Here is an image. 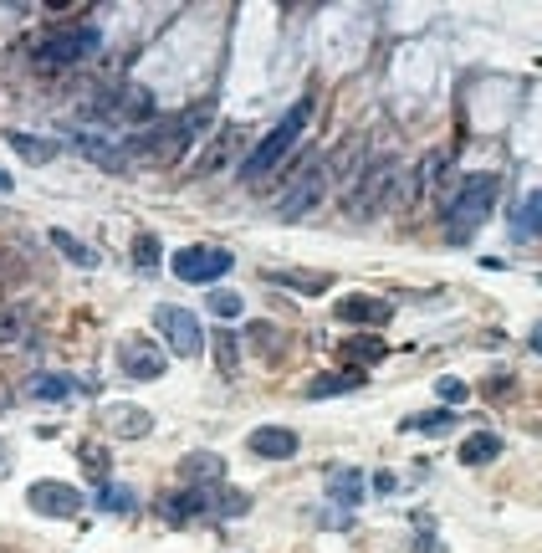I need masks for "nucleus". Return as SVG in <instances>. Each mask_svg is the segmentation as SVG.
I'll use <instances>...</instances> for the list:
<instances>
[{
  "instance_id": "nucleus-14",
  "label": "nucleus",
  "mask_w": 542,
  "mask_h": 553,
  "mask_svg": "<svg viewBox=\"0 0 542 553\" xmlns=\"http://www.w3.org/2000/svg\"><path fill=\"white\" fill-rule=\"evenodd\" d=\"M185 482L195 487V492H205V487H220L225 482V456H215V451H195V456H185Z\"/></svg>"
},
{
  "instance_id": "nucleus-21",
  "label": "nucleus",
  "mask_w": 542,
  "mask_h": 553,
  "mask_svg": "<svg viewBox=\"0 0 542 553\" xmlns=\"http://www.w3.org/2000/svg\"><path fill=\"white\" fill-rule=\"evenodd\" d=\"M6 144H11L26 164H47V159H57V144H52V139H36V134H21V129H11Z\"/></svg>"
},
{
  "instance_id": "nucleus-31",
  "label": "nucleus",
  "mask_w": 542,
  "mask_h": 553,
  "mask_svg": "<svg viewBox=\"0 0 542 553\" xmlns=\"http://www.w3.org/2000/svg\"><path fill=\"white\" fill-rule=\"evenodd\" d=\"M537 210H542V200H537V195H527V200H522V210H517V226H512V236H517V241H532V236H537Z\"/></svg>"
},
{
  "instance_id": "nucleus-5",
  "label": "nucleus",
  "mask_w": 542,
  "mask_h": 553,
  "mask_svg": "<svg viewBox=\"0 0 542 553\" xmlns=\"http://www.w3.org/2000/svg\"><path fill=\"white\" fill-rule=\"evenodd\" d=\"M394 180H399V164H394V159H369L364 169H358V180L343 190V195H348V210H353L358 221H364V216H374V210L389 200Z\"/></svg>"
},
{
  "instance_id": "nucleus-9",
  "label": "nucleus",
  "mask_w": 542,
  "mask_h": 553,
  "mask_svg": "<svg viewBox=\"0 0 542 553\" xmlns=\"http://www.w3.org/2000/svg\"><path fill=\"white\" fill-rule=\"evenodd\" d=\"M26 502L36 507L41 518H72V513H82V492L72 482H31Z\"/></svg>"
},
{
  "instance_id": "nucleus-17",
  "label": "nucleus",
  "mask_w": 542,
  "mask_h": 553,
  "mask_svg": "<svg viewBox=\"0 0 542 553\" xmlns=\"http://www.w3.org/2000/svg\"><path fill=\"white\" fill-rule=\"evenodd\" d=\"M364 390V369H343V374H318L307 385V400H333V395H353Z\"/></svg>"
},
{
  "instance_id": "nucleus-23",
  "label": "nucleus",
  "mask_w": 542,
  "mask_h": 553,
  "mask_svg": "<svg viewBox=\"0 0 542 553\" xmlns=\"http://www.w3.org/2000/svg\"><path fill=\"white\" fill-rule=\"evenodd\" d=\"M496 456H502V436H491V431H476V436L461 441V461H466V466H486V461H496Z\"/></svg>"
},
{
  "instance_id": "nucleus-4",
  "label": "nucleus",
  "mask_w": 542,
  "mask_h": 553,
  "mask_svg": "<svg viewBox=\"0 0 542 553\" xmlns=\"http://www.w3.org/2000/svg\"><path fill=\"white\" fill-rule=\"evenodd\" d=\"M103 47V36H98V26H62V31H52L47 41H36V67L41 72H62V67H72V62H82V57H93Z\"/></svg>"
},
{
  "instance_id": "nucleus-26",
  "label": "nucleus",
  "mask_w": 542,
  "mask_h": 553,
  "mask_svg": "<svg viewBox=\"0 0 542 553\" xmlns=\"http://www.w3.org/2000/svg\"><path fill=\"white\" fill-rule=\"evenodd\" d=\"M450 425H456V415H450L445 405L440 410H425V415H410L404 420V431H425V436H445Z\"/></svg>"
},
{
  "instance_id": "nucleus-32",
  "label": "nucleus",
  "mask_w": 542,
  "mask_h": 553,
  "mask_svg": "<svg viewBox=\"0 0 542 553\" xmlns=\"http://www.w3.org/2000/svg\"><path fill=\"white\" fill-rule=\"evenodd\" d=\"M16 338H26V308L0 313V344H16Z\"/></svg>"
},
{
  "instance_id": "nucleus-20",
  "label": "nucleus",
  "mask_w": 542,
  "mask_h": 553,
  "mask_svg": "<svg viewBox=\"0 0 542 553\" xmlns=\"http://www.w3.org/2000/svg\"><path fill=\"white\" fill-rule=\"evenodd\" d=\"M328 497L353 507V502H364V472H353V466H343V472H328Z\"/></svg>"
},
{
  "instance_id": "nucleus-18",
  "label": "nucleus",
  "mask_w": 542,
  "mask_h": 553,
  "mask_svg": "<svg viewBox=\"0 0 542 553\" xmlns=\"http://www.w3.org/2000/svg\"><path fill=\"white\" fill-rule=\"evenodd\" d=\"M149 425H154V415H149V410H139V405H113V410H108V431H113V436H123V441L149 436Z\"/></svg>"
},
{
  "instance_id": "nucleus-6",
  "label": "nucleus",
  "mask_w": 542,
  "mask_h": 553,
  "mask_svg": "<svg viewBox=\"0 0 542 553\" xmlns=\"http://www.w3.org/2000/svg\"><path fill=\"white\" fill-rule=\"evenodd\" d=\"M231 267H236V257L225 246H185V251H174V257H169V272L179 282H195V287L220 282Z\"/></svg>"
},
{
  "instance_id": "nucleus-35",
  "label": "nucleus",
  "mask_w": 542,
  "mask_h": 553,
  "mask_svg": "<svg viewBox=\"0 0 542 553\" xmlns=\"http://www.w3.org/2000/svg\"><path fill=\"white\" fill-rule=\"evenodd\" d=\"M82 472L103 482V477H108V456H103L98 446H87V451H82Z\"/></svg>"
},
{
  "instance_id": "nucleus-13",
  "label": "nucleus",
  "mask_w": 542,
  "mask_h": 553,
  "mask_svg": "<svg viewBox=\"0 0 542 553\" xmlns=\"http://www.w3.org/2000/svg\"><path fill=\"white\" fill-rule=\"evenodd\" d=\"M72 144H77V154H82V159L103 164L108 175H123V169H128V154H123L108 134H72Z\"/></svg>"
},
{
  "instance_id": "nucleus-11",
  "label": "nucleus",
  "mask_w": 542,
  "mask_h": 553,
  "mask_svg": "<svg viewBox=\"0 0 542 553\" xmlns=\"http://www.w3.org/2000/svg\"><path fill=\"white\" fill-rule=\"evenodd\" d=\"M246 446L261 456V461H292L297 456V431H287V425H261V431L246 436Z\"/></svg>"
},
{
  "instance_id": "nucleus-36",
  "label": "nucleus",
  "mask_w": 542,
  "mask_h": 553,
  "mask_svg": "<svg viewBox=\"0 0 542 553\" xmlns=\"http://www.w3.org/2000/svg\"><path fill=\"white\" fill-rule=\"evenodd\" d=\"M246 338H251L256 349H261V344L271 349V338H277V328H271V323H251V328H246Z\"/></svg>"
},
{
  "instance_id": "nucleus-29",
  "label": "nucleus",
  "mask_w": 542,
  "mask_h": 553,
  "mask_svg": "<svg viewBox=\"0 0 542 553\" xmlns=\"http://www.w3.org/2000/svg\"><path fill=\"white\" fill-rule=\"evenodd\" d=\"M159 236L154 231H144V236H133V267H139V272H154L159 267Z\"/></svg>"
},
{
  "instance_id": "nucleus-24",
  "label": "nucleus",
  "mask_w": 542,
  "mask_h": 553,
  "mask_svg": "<svg viewBox=\"0 0 542 553\" xmlns=\"http://www.w3.org/2000/svg\"><path fill=\"white\" fill-rule=\"evenodd\" d=\"M384 354H389V344H384V338H343V359H348L353 369L379 364Z\"/></svg>"
},
{
  "instance_id": "nucleus-3",
  "label": "nucleus",
  "mask_w": 542,
  "mask_h": 553,
  "mask_svg": "<svg viewBox=\"0 0 542 553\" xmlns=\"http://www.w3.org/2000/svg\"><path fill=\"white\" fill-rule=\"evenodd\" d=\"M496 190H502V180H496V175H471L461 185V195L445 205V236L456 241V246L481 231V221L491 216V205H496Z\"/></svg>"
},
{
  "instance_id": "nucleus-37",
  "label": "nucleus",
  "mask_w": 542,
  "mask_h": 553,
  "mask_svg": "<svg viewBox=\"0 0 542 553\" xmlns=\"http://www.w3.org/2000/svg\"><path fill=\"white\" fill-rule=\"evenodd\" d=\"M11 190H16V180L6 175V169H0V195H11Z\"/></svg>"
},
{
  "instance_id": "nucleus-22",
  "label": "nucleus",
  "mask_w": 542,
  "mask_h": 553,
  "mask_svg": "<svg viewBox=\"0 0 542 553\" xmlns=\"http://www.w3.org/2000/svg\"><path fill=\"white\" fill-rule=\"evenodd\" d=\"M246 507H251V497L236 492V487H225V492L210 487V492H205V513H215V518H241Z\"/></svg>"
},
{
  "instance_id": "nucleus-1",
  "label": "nucleus",
  "mask_w": 542,
  "mask_h": 553,
  "mask_svg": "<svg viewBox=\"0 0 542 553\" xmlns=\"http://www.w3.org/2000/svg\"><path fill=\"white\" fill-rule=\"evenodd\" d=\"M205 123H210V108H190V113H179V118L154 123L149 134H133L123 154L128 159H144V164H174L179 154L195 144V129H205Z\"/></svg>"
},
{
  "instance_id": "nucleus-16",
  "label": "nucleus",
  "mask_w": 542,
  "mask_h": 553,
  "mask_svg": "<svg viewBox=\"0 0 542 553\" xmlns=\"http://www.w3.org/2000/svg\"><path fill=\"white\" fill-rule=\"evenodd\" d=\"M108 118H128V123H139V118H154V93L149 88H123L108 98Z\"/></svg>"
},
{
  "instance_id": "nucleus-34",
  "label": "nucleus",
  "mask_w": 542,
  "mask_h": 553,
  "mask_svg": "<svg viewBox=\"0 0 542 553\" xmlns=\"http://www.w3.org/2000/svg\"><path fill=\"white\" fill-rule=\"evenodd\" d=\"M435 390H440L445 405H461V400H466V379H450V374H445V379H435Z\"/></svg>"
},
{
  "instance_id": "nucleus-33",
  "label": "nucleus",
  "mask_w": 542,
  "mask_h": 553,
  "mask_svg": "<svg viewBox=\"0 0 542 553\" xmlns=\"http://www.w3.org/2000/svg\"><path fill=\"white\" fill-rule=\"evenodd\" d=\"M31 395L36 400H67L72 395V379H62V374H47L41 385H31Z\"/></svg>"
},
{
  "instance_id": "nucleus-28",
  "label": "nucleus",
  "mask_w": 542,
  "mask_h": 553,
  "mask_svg": "<svg viewBox=\"0 0 542 553\" xmlns=\"http://www.w3.org/2000/svg\"><path fill=\"white\" fill-rule=\"evenodd\" d=\"M98 507H103V513H133V507H139V492H133V487H103L98 492Z\"/></svg>"
},
{
  "instance_id": "nucleus-8",
  "label": "nucleus",
  "mask_w": 542,
  "mask_h": 553,
  "mask_svg": "<svg viewBox=\"0 0 542 553\" xmlns=\"http://www.w3.org/2000/svg\"><path fill=\"white\" fill-rule=\"evenodd\" d=\"M118 364H123L128 379H159L164 374V349L154 344V338H144V333H128L118 344Z\"/></svg>"
},
{
  "instance_id": "nucleus-7",
  "label": "nucleus",
  "mask_w": 542,
  "mask_h": 553,
  "mask_svg": "<svg viewBox=\"0 0 542 553\" xmlns=\"http://www.w3.org/2000/svg\"><path fill=\"white\" fill-rule=\"evenodd\" d=\"M154 328L164 333V344H169L179 359H195V354L205 349V328H200V318H195L190 308H174V303L154 308Z\"/></svg>"
},
{
  "instance_id": "nucleus-27",
  "label": "nucleus",
  "mask_w": 542,
  "mask_h": 553,
  "mask_svg": "<svg viewBox=\"0 0 542 553\" xmlns=\"http://www.w3.org/2000/svg\"><path fill=\"white\" fill-rule=\"evenodd\" d=\"M205 303H210V313H215V318H241V308H246V297H241L236 287H215V292L205 297Z\"/></svg>"
},
{
  "instance_id": "nucleus-19",
  "label": "nucleus",
  "mask_w": 542,
  "mask_h": 553,
  "mask_svg": "<svg viewBox=\"0 0 542 553\" xmlns=\"http://www.w3.org/2000/svg\"><path fill=\"white\" fill-rule=\"evenodd\" d=\"M210 354H215V374H220V379H236V374H241V333L220 328L215 344H210Z\"/></svg>"
},
{
  "instance_id": "nucleus-25",
  "label": "nucleus",
  "mask_w": 542,
  "mask_h": 553,
  "mask_svg": "<svg viewBox=\"0 0 542 553\" xmlns=\"http://www.w3.org/2000/svg\"><path fill=\"white\" fill-rule=\"evenodd\" d=\"M266 282H277V287H287V292H328V272H271Z\"/></svg>"
},
{
  "instance_id": "nucleus-15",
  "label": "nucleus",
  "mask_w": 542,
  "mask_h": 553,
  "mask_svg": "<svg viewBox=\"0 0 542 553\" xmlns=\"http://www.w3.org/2000/svg\"><path fill=\"white\" fill-rule=\"evenodd\" d=\"M200 513H205V492H195V487L159 497V518H164V523H195Z\"/></svg>"
},
{
  "instance_id": "nucleus-2",
  "label": "nucleus",
  "mask_w": 542,
  "mask_h": 553,
  "mask_svg": "<svg viewBox=\"0 0 542 553\" xmlns=\"http://www.w3.org/2000/svg\"><path fill=\"white\" fill-rule=\"evenodd\" d=\"M307 123H312V103L302 98L297 108H287V113H282V123H277V129H271V134H266V139L251 149V159L241 164V180H246V185H256L261 175H271V169H277V164L292 154V144L307 134Z\"/></svg>"
},
{
  "instance_id": "nucleus-30",
  "label": "nucleus",
  "mask_w": 542,
  "mask_h": 553,
  "mask_svg": "<svg viewBox=\"0 0 542 553\" xmlns=\"http://www.w3.org/2000/svg\"><path fill=\"white\" fill-rule=\"evenodd\" d=\"M52 246H57V251H67V257H72L77 267H98V257H93V251H87L72 231H52Z\"/></svg>"
},
{
  "instance_id": "nucleus-12",
  "label": "nucleus",
  "mask_w": 542,
  "mask_h": 553,
  "mask_svg": "<svg viewBox=\"0 0 542 553\" xmlns=\"http://www.w3.org/2000/svg\"><path fill=\"white\" fill-rule=\"evenodd\" d=\"M338 323H358V328H384L389 323V303L384 297H369V292H353V297H338Z\"/></svg>"
},
{
  "instance_id": "nucleus-10",
  "label": "nucleus",
  "mask_w": 542,
  "mask_h": 553,
  "mask_svg": "<svg viewBox=\"0 0 542 553\" xmlns=\"http://www.w3.org/2000/svg\"><path fill=\"white\" fill-rule=\"evenodd\" d=\"M323 190H328V180H323V164H307L302 175H297V185L277 200V216L282 221H297V216H307L312 205L323 200Z\"/></svg>"
}]
</instances>
